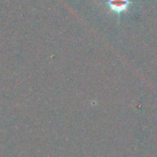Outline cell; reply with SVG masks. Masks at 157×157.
Masks as SVG:
<instances>
[{
    "instance_id": "1",
    "label": "cell",
    "mask_w": 157,
    "mask_h": 157,
    "mask_svg": "<svg viewBox=\"0 0 157 157\" xmlns=\"http://www.w3.org/2000/svg\"><path fill=\"white\" fill-rule=\"evenodd\" d=\"M129 3V0H109L108 6L112 12L119 14L127 10Z\"/></svg>"
}]
</instances>
